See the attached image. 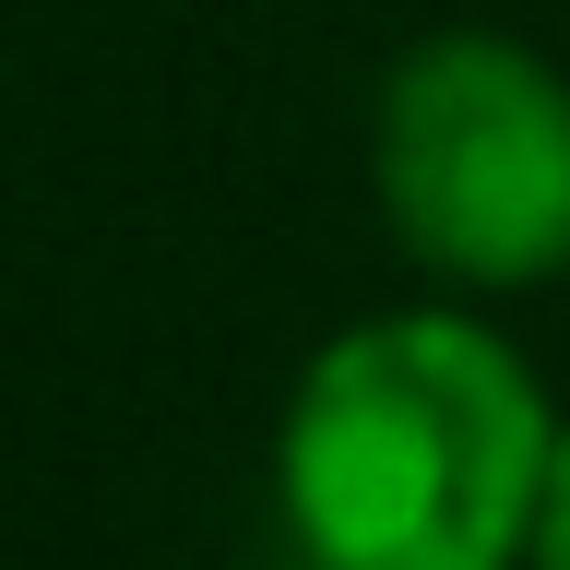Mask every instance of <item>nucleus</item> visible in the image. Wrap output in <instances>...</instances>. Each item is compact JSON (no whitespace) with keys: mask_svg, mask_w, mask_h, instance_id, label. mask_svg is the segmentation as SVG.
<instances>
[{"mask_svg":"<svg viewBox=\"0 0 570 570\" xmlns=\"http://www.w3.org/2000/svg\"><path fill=\"white\" fill-rule=\"evenodd\" d=\"M547 475H559L547 392L463 309L333 333L274 452L309 570H511L534 559Z\"/></svg>","mask_w":570,"mask_h":570,"instance_id":"1","label":"nucleus"},{"mask_svg":"<svg viewBox=\"0 0 570 570\" xmlns=\"http://www.w3.org/2000/svg\"><path fill=\"white\" fill-rule=\"evenodd\" d=\"M381 214L452 285L570 274V83L488 24L404 48L368 119Z\"/></svg>","mask_w":570,"mask_h":570,"instance_id":"2","label":"nucleus"},{"mask_svg":"<svg viewBox=\"0 0 570 570\" xmlns=\"http://www.w3.org/2000/svg\"><path fill=\"white\" fill-rule=\"evenodd\" d=\"M534 570H570V440H559V475H547V523H534Z\"/></svg>","mask_w":570,"mask_h":570,"instance_id":"3","label":"nucleus"}]
</instances>
